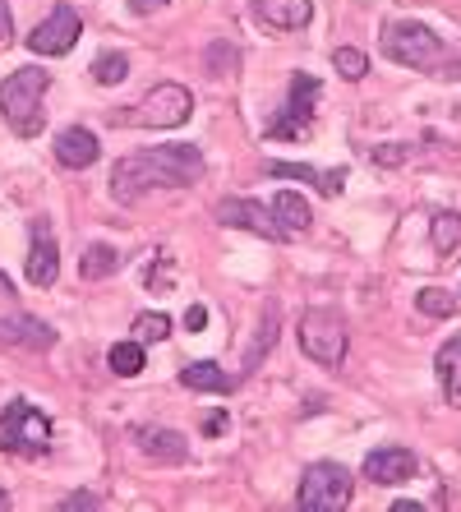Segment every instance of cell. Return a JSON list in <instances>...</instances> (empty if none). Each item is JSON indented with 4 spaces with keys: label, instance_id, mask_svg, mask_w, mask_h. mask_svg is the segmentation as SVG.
Returning a JSON list of instances; mask_svg holds the SVG:
<instances>
[{
    "label": "cell",
    "instance_id": "cell-1",
    "mask_svg": "<svg viewBox=\"0 0 461 512\" xmlns=\"http://www.w3.org/2000/svg\"><path fill=\"white\" fill-rule=\"evenodd\" d=\"M203 176V153L194 143H166V148H148V153L120 157L111 171V194L120 203L143 199L148 190H185Z\"/></svg>",
    "mask_w": 461,
    "mask_h": 512
},
{
    "label": "cell",
    "instance_id": "cell-2",
    "mask_svg": "<svg viewBox=\"0 0 461 512\" xmlns=\"http://www.w3.org/2000/svg\"><path fill=\"white\" fill-rule=\"evenodd\" d=\"M383 51L406 70H438V79H461V60L448 51V42L415 19H392L383 28Z\"/></svg>",
    "mask_w": 461,
    "mask_h": 512
},
{
    "label": "cell",
    "instance_id": "cell-3",
    "mask_svg": "<svg viewBox=\"0 0 461 512\" xmlns=\"http://www.w3.org/2000/svg\"><path fill=\"white\" fill-rule=\"evenodd\" d=\"M47 88H51V74L37 70V65H24V70H14L5 84H0V116L10 125L19 139H33L42 134V102H47Z\"/></svg>",
    "mask_w": 461,
    "mask_h": 512
},
{
    "label": "cell",
    "instance_id": "cell-4",
    "mask_svg": "<svg viewBox=\"0 0 461 512\" xmlns=\"http://www.w3.org/2000/svg\"><path fill=\"white\" fill-rule=\"evenodd\" d=\"M355 494V480L342 462H309L296 489V508L305 512H342Z\"/></svg>",
    "mask_w": 461,
    "mask_h": 512
},
{
    "label": "cell",
    "instance_id": "cell-5",
    "mask_svg": "<svg viewBox=\"0 0 461 512\" xmlns=\"http://www.w3.org/2000/svg\"><path fill=\"white\" fill-rule=\"evenodd\" d=\"M296 333H300V351H305L309 360H319L328 370H337L346 360L351 333H346V319L337 310H305Z\"/></svg>",
    "mask_w": 461,
    "mask_h": 512
},
{
    "label": "cell",
    "instance_id": "cell-6",
    "mask_svg": "<svg viewBox=\"0 0 461 512\" xmlns=\"http://www.w3.org/2000/svg\"><path fill=\"white\" fill-rule=\"evenodd\" d=\"M190 116H194L190 88H180V84H157L153 93L139 102V107H130L125 116H116V125L125 120V125H139V130H180V125H185Z\"/></svg>",
    "mask_w": 461,
    "mask_h": 512
},
{
    "label": "cell",
    "instance_id": "cell-7",
    "mask_svg": "<svg viewBox=\"0 0 461 512\" xmlns=\"http://www.w3.org/2000/svg\"><path fill=\"white\" fill-rule=\"evenodd\" d=\"M0 448L19 457H37L51 448V420L37 411L33 402H10V411L0 416Z\"/></svg>",
    "mask_w": 461,
    "mask_h": 512
},
{
    "label": "cell",
    "instance_id": "cell-8",
    "mask_svg": "<svg viewBox=\"0 0 461 512\" xmlns=\"http://www.w3.org/2000/svg\"><path fill=\"white\" fill-rule=\"evenodd\" d=\"M323 84L314 74H296L291 88H286L282 111L268 120V139H305L309 125H314V102H319Z\"/></svg>",
    "mask_w": 461,
    "mask_h": 512
},
{
    "label": "cell",
    "instance_id": "cell-9",
    "mask_svg": "<svg viewBox=\"0 0 461 512\" xmlns=\"http://www.w3.org/2000/svg\"><path fill=\"white\" fill-rule=\"evenodd\" d=\"M79 37H83L79 10H74V5H56V10L28 33V51H37V56H65V51H74Z\"/></svg>",
    "mask_w": 461,
    "mask_h": 512
},
{
    "label": "cell",
    "instance_id": "cell-10",
    "mask_svg": "<svg viewBox=\"0 0 461 512\" xmlns=\"http://www.w3.org/2000/svg\"><path fill=\"white\" fill-rule=\"evenodd\" d=\"M134 443L139 453L157 466H185L190 462V439L180 429H162V425H139L134 429Z\"/></svg>",
    "mask_w": 461,
    "mask_h": 512
},
{
    "label": "cell",
    "instance_id": "cell-11",
    "mask_svg": "<svg viewBox=\"0 0 461 512\" xmlns=\"http://www.w3.org/2000/svg\"><path fill=\"white\" fill-rule=\"evenodd\" d=\"M213 217L222 227H240V231H254V236H268V240H286L282 231H277V222H272V213L254 199H217Z\"/></svg>",
    "mask_w": 461,
    "mask_h": 512
},
{
    "label": "cell",
    "instance_id": "cell-12",
    "mask_svg": "<svg viewBox=\"0 0 461 512\" xmlns=\"http://www.w3.org/2000/svg\"><path fill=\"white\" fill-rule=\"evenodd\" d=\"M415 453L411 448H374V453L365 457V480H374V485H406V480L415 476Z\"/></svg>",
    "mask_w": 461,
    "mask_h": 512
},
{
    "label": "cell",
    "instance_id": "cell-13",
    "mask_svg": "<svg viewBox=\"0 0 461 512\" xmlns=\"http://www.w3.org/2000/svg\"><path fill=\"white\" fill-rule=\"evenodd\" d=\"M60 277V250L47 222H33V245H28V282L51 286Z\"/></svg>",
    "mask_w": 461,
    "mask_h": 512
},
{
    "label": "cell",
    "instance_id": "cell-14",
    "mask_svg": "<svg viewBox=\"0 0 461 512\" xmlns=\"http://www.w3.org/2000/svg\"><path fill=\"white\" fill-rule=\"evenodd\" d=\"M254 19L277 33H296L314 19V0H254Z\"/></svg>",
    "mask_w": 461,
    "mask_h": 512
},
{
    "label": "cell",
    "instance_id": "cell-15",
    "mask_svg": "<svg viewBox=\"0 0 461 512\" xmlns=\"http://www.w3.org/2000/svg\"><path fill=\"white\" fill-rule=\"evenodd\" d=\"M97 157H102V143H97L93 130H83V125H70V130L56 134V162L70 171H83L93 167Z\"/></svg>",
    "mask_w": 461,
    "mask_h": 512
},
{
    "label": "cell",
    "instance_id": "cell-16",
    "mask_svg": "<svg viewBox=\"0 0 461 512\" xmlns=\"http://www.w3.org/2000/svg\"><path fill=\"white\" fill-rule=\"evenodd\" d=\"M0 342L28 346V351H51L56 346V328L33 319V314H14V319H0Z\"/></svg>",
    "mask_w": 461,
    "mask_h": 512
},
{
    "label": "cell",
    "instance_id": "cell-17",
    "mask_svg": "<svg viewBox=\"0 0 461 512\" xmlns=\"http://www.w3.org/2000/svg\"><path fill=\"white\" fill-rule=\"evenodd\" d=\"M180 383L194 388V393H236L240 379L231 370H222L217 360H190L185 370H180Z\"/></svg>",
    "mask_w": 461,
    "mask_h": 512
},
{
    "label": "cell",
    "instance_id": "cell-18",
    "mask_svg": "<svg viewBox=\"0 0 461 512\" xmlns=\"http://www.w3.org/2000/svg\"><path fill=\"white\" fill-rule=\"evenodd\" d=\"M272 222H277V231H282L286 240H291V236H305V231L314 227V213H309V203L300 199V194L282 190L272 199Z\"/></svg>",
    "mask_w": 461,
    "mask_h": 512
},
{
    "label": "cell",
    "instance_id": "cell-19",
    "mask_svg": "<svg viewBox=\"0 0 461 512\" xmlns=\"http://www.w3.org/2000/svg\"><path fill=\"white\" fill-rule=\"evenodd\" d=\"M434 370H438V383H443V397H448V402L461 411V333L452 337V342L438 346Z\"/></svg>",
    "mask_w": 461,
    "mask_h": 512
},
{
    "label": "cell",
    "instance_id": "cell-20",
    "mask_svg": "<svg viewBox=\"0 0 461 512\" xmlns=\"http://www.w3.org/2000/svg\"><path fill=\"white\" fill-rule=\"evenodd\" d=\"M120 273V254L111 245H88L79 259V277L83 282H107V277Z\"/></svg>",
    "mask_w": 461,
    "mask_h": 512
},
{
    "label": "cell",
    "instance_id": "cell-21",
    "mask_svg": "<svg viewBox=\"0 0 461 512\" xmlns=\"http://www.w3.org/2000/svg\"><path fill=\"white\" fill-rule=\"evenodd\" d=\"M429 240H434V250L443 254V259H457L461 254V217L457 213H438L434 222H429Z\"/></svg>",
    "mask_w": 461,
    "mask_h": 512
},
{
    "label": "cell",
    "instance_id": "cell-22",
    "mask_svg": "<svg viewBox=\"0 0 461 512\" xmlns=\"http://www.w3.org/2000/svg\"><path fill=\"white\" fill-rule=\"evenodd\" d=\"M415 310L429 314V319H452L457 314V296L443 291V286H425V291H415Z\"/></svg>",
    "mask_w": 461,
    "mask_h": 512
},
{
    "label": "cell",
    "instance_id": "cell-23",
    "mask_svg": "<svg viewBox=\"0 0 461 512\" xmlns=\"http://www.w3.org/2000/svg\"><path fill=\"white\" fill-rule=\"evenodd\" d=\"M125 74H130V60L120 56V51H102V56L93 60V79H97L102 88L125 84Z\"/></svg>",
    "mask_w": 461,
    "mask_h": 512
},
{
    "label": "cell",
    "instance_id": "cell-24",
    "mask_svg": "<svg viewBox=\"0 0 461 512\" xmlns=\"http://www.w3.org/2000/svg\"><path fill=\"white\" fill-rule=\"evenodd\" d=\"M107 360H111V370H116L120 379H134V374L143 370V342H116Z\"/></svg>",
    "mask_w": 461,
    "mask_h": 512
},
{
    "label": "cell",
    "instance_id": "cell-25",
    "mask_svg": "<svg viewBox=\"0 0 461 512\" xmlns=\"http://www.w3.org/2000/svg\"><path fill=\"white\" fill-rule=\"evenodd\" d=\"M332 70L342 74V79H351V84H360L369 74V56L365 51H355V47H337L332 51Z\"/></svg>",
    "mask_w": 461,
    "mask_h": 512
},
{
    "label": "cell",
    "instance_id": "cell-26",
    "mask_svg": "<svg viewBox=\"0 0 461 512\" xmlns=\"http://www.w3.org/2000/svg\"><path fill=\"white\" fill-rule=\"evenodd\" d=\"M272 342H277V305H268L263 310V323H259V337H254V351L245 356V370H254L263 360V351H272Z\"/></svg>",
    "mask_w": 461,
    "mask_h": 512
},
{
    "label": "cell",
    "instance_id": "cell-27",
    "mask_svg": "<svg viewBox=\"0 0 461 512\" xmlns=\"http://www.w3.org/2000/svg\"><path fill=\"white\" fill-rule=\"evenodd\" d=\"M171 333V319H166V314H139V319H134V342H162V337Z\"/></svg>",
    "mask_w": 461,
    "mask_h": 512
},
{
    "label": "cell",
    "instance_id": "cell-28",
    "mask_svg": "<svg viewBox=\"0 0 461 512\" xmlns=\"http://www.w3.org/2000/svg\"><path fill=\"white\" fill-rule=\"evenodd\" d=\"M272 180H305V185H323V171L305 167V162H268Z\"/></svg>",
    "mask_w": 461,
    "mask_h": 512
},
{
    "label": "cell",
    "instance_id": "cell-29",
    "mask_svg": "<svg viewBox=\"0 0 461 512\" xmlns=\"http://www.w3.org/2000/svg\"><path fill=\"white\" fill-rule=\"evenodd\" d=\"M406 157H411V143H383V148H374V162H379V167H402Z\"/></svg>",
    "mask_w": 461,
    "mask_h": 512
},
{
    "label": "cell",
    "instance_id": "cell-30",
    "mask_svg": "<svg viewBox=\"0 0 461 512\" xmlns=\"http://www.w3.org/2000/svg\"><path fill=\"white\" fill-rule=\"evenodd\" d=\"M60 508H65V512H79V508H102V499H97V494H88V489H74V494H65V499H60Z\"/></svg>",
    "mask_w": 461,
    "mask_h": 512
},
{
    "label": "cell",
    "instance_id": "cell-31",
    "mask_svg": "<svg viewBox=\"0 0 461 512\" xmlns=\"http://www.w3.org/2000/svg\"><path fill=\"white\" fill-rule=\"evenodd\" d=\"M185 328H190V333H203V328H208V310H203V305H190V310H185Z\"/></svg>",
    "mask_w": 461,
    "mask_h": 512
},
{
    "label": "cell",
    "instance_id": "cell-32",
    "mask_svg": "<svg viewBox=\"0 0 461 512\" xmlns=\"http://www.w3.org/2000/svg\"><path fill=\"white\" fill-rule=\"evenodd\" d=\"M342 185H346V171H323V185H319L323 194H342Z\"/></svg>",
    "mask_w": 461,
    "mask_h": 512
},
{
    "label": "cell",
    "instance_id": "cell-33",
    "mask_svg": "<svg viewBox=\"0 0 461 512\" xmlns=\"http://www.w3.org/2000/svg\"><path fill=\"white\" fill-rule=\"evenodd\" d=\"M162 5H166V0H130V10H134V14H157Z\"/></svg>",
    "mask_w": 461,
    "mask_h": 512
},
{
    "label": "cell",
    "instance_id": "cell-34",
    "mask_svg": "<svg viewBox=\"0 0 461 512\" xmlns=\"http://www.w3.org/2000/svg\"><path fill=\"white\" fill-rule=\"evenodd\" d=\"M392 512H420V503H411V499H397V503H392Z\"/></svg>",
    "mask_w": 461,
    "mask_h": 512
},
{
    "label": "cell",
    "instance_id": "cell-35",
    "mask_svg": "<svg viewBox=\"0 0 461 512\" xmlns=\"http://www.w3.org/2000/svg\"><path fill=\"white\" fill-rule=\"evenodd\" d=\"M10 28H14V24H10V10L0 5V33H10Z\"/></svg>",
    "mask_w": 461,
    "mask_h": 512
},
{
    "label": "cell",
    "instance_id": "cell-36",
    "mask_svg": "<svg viewBox=\"0 0 461 512\" xmlns=\"http://www.w3.org/2000/svg\"><path fill=\"white\" fill-rule=\"evenodd\" d=\"M0 291H5V296H14V286H10V277L0 273Z\"/></svg>",
    "mask_w": 461,
    "mask_h": 512
},
{
    "label": "cell",
    "instance_id": "cell-37",
    "mask_svg": "<svg viewBox=\"0 0 461 512\" xmlns=\"http://www.w3.org/2000/svg\"><path fill=\"white\" fill-rule=\"evenodd\" d=\"M5 508H10V494H5V489H0V512H5Z\"/></svg>",
    "mask_w": 461,
    "mask_h": 512
}]
</instances>
